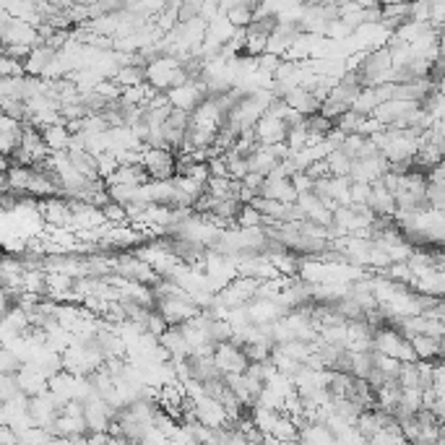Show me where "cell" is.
<instances>
[{"mask_svg":"<svg viewBox=\"0 0 445 445\" xmlns=\"http://www.w3.org/2000/svg\"><path fill=\"white\" fill-rule=\"evenodd\" d=\"M175 157L167 149H144L141 151V167L149 180H172L175 177Z\"/></svg>","mask_w":445,"mask_h":445,"instance_id":"1","label":"cell"},{"mask_svg":"<svg viewBox=\"0 0 445 445\" xmlns=\"http://www.w3.org/2000/svg\"><path fill=\"white\" fill-rule=\"evenodd\" d=\"M214 365L216 370L222 372V375H242L245 370H248V357L242 354L240 346H235L232 341H227V344H219V346H214Z\"/></svg>","mask_w":445,"mask_h":445,"instance_id":"2","label":"cell"},{"mask_svg":"<svg viewBox=\"0 0 445 445\" xmlns=\"http://www.w3.org/2000/svg\"><path fill=\"white\" fill-rule=\"evenodd\" d=\"M29 419H31V424L34 427H40V430H47L53 427V422L58 419V411H60V404L55 401V396L50 391L40 393V396H34V398H29ZM53 435V432H50Z\"/></svg>","mask_w":445,"mask_h":445,"instance_id":"3","label":"cell"},{"mask_svg":"<svg viewBox=\"0 0 445 445\" xmlns=\"http://www.w3.org/2000/svg\"><path fill=\"white\" fill-rule=\"evenodd\" d=\"M193 417H196L198 424H203V427H209V430H219V427H227V424H229L224 406L219 404L216 398H209V396L198 398L196 404H193Z\"/></svg>","mask_w":445,"mask_h":445,"instance_id":"4","label":"cell"},{"mask_svg":"<svg viewBox=\"0 0 445 445\" xmlns=\"http://www.w3.org/2000/svg\"><path fill=\"white\" fill-rule=\"evenodd\" d=\"M164 97H167V102H170L172 110H180V112H193L203 99H206V94H203V89L198 86V84H193V81H188V84H183V86H177V89H170V92H164Z\"/></svg>","mask_w":445,"mask_h":445,"instance_id":"5","label":"cell"},{"mask_svg":"<svg viewBox=\"0 0 445 445\" xmlns=\"http://www.w3.org/2000/svg\"><path fill=\"white\" fill-rule=\"evenodd\" d=\"M16 383H18L21 396L34 398V396H40V393L47 391V383H50V380L44 378L34 365H21L18 367V372H16Z\"/></svg>","mask_w":445,"mask_h":445,"instance_id":"6","label":"cell"},{"mask_svg":"<svg viewBox=\"0 0 445 445\" xmlns=\"http://www.w3.org/2000/svg\"><path fill=\"white\" fill-rule=\"evenodd\" d=\"M159 344H162V349L170 354L175 362H183V359L190 357V349H188V344H185L180 328H167V331L159 336Z\"/></svg>","mask_w":445,"mask_h":445,"instance_id":"7","label":"cell"},{"mask_svg":"<svg viewBox=\"0 0 445 445\" xmlns=\"http://www.w3.org/2000/svg\"><path fill=\"white\" fill-rule=\"evenodd\" d=\"M411 344V352L417 357V362H437L440 359V349H443V341L440 339H430V336H411L409 339Z\"/></svg>","mask_w":445,"mask_h":445,"instance_id":"8","label":"cell"},{"mask_svg":"<svg viewBox=\"0 0 445 445\" xmlns=\"http://www.w3.org/2000/svg\"><path fill=\"white\" fill-rule=\"evenodd\" d=\"M297 443L302 445H333V435L326 424L320 422H307L300 424V435H297Z\"/></svg>","mask_w":445,"mask_h":445,"instance_id":"9","label":"cell"},{"mask_svg":"<svg viewBox=\"0 0 445 445\" xmlns=\"http://www.w3.org/2000/svg\"><path fill=\"white\" fill-rule=\"evenodd\" d=\"M115 84L123 89H136V86H144L146 84V68L141 66H123L115 71Z\"/></svg>","mask_w":445,"mask_h":445,"instance_id":"10","label":"cell"},{"mask_svg":"<svg viewBox=\"0 0 445 445\" xmlns=\"http://www.w3.org/2000/svg\"><path fill=\"white\" fill-rule=\"evenodd\" d=\"M323 164H326V170L331 177H349V170H352V159L346 157L341 149L328 151L326 159H323Z\"/></svg>","mask_w":445,"mask_h":445,"instance_id":"11","label":"cell"},{"mask_svg":"<svg viewBox=\"0 0 445 445\" xmlns=\"http://www.w3.org/2000/svg\"><path fill=\"white\" fill-rule=\"evenodd\" d=\"M297 435H300L297 422H294V419H289V417H284V414H279L274 430H271V437H276L279 443H284V445H292V443H297Z\"/></svg>","mask_w":445,"mask_h":445,"instance_id":"12","label":"cell"},{"mask_svg":"<svg viewBox=\"0 0 445 445\" xmlns=\"http://www.w3.org/2000/svg\"><path fill=\"white\" fill-rule=\"evenodd\" d=\"M276 419H279V411H271V409H263V406H253V427L261 432V435H271L274 430Z\"/></svg>","mask_w":445,"mask_h":445,"instance_id":"13","label":"cell"},{"mask_svg":"<svg viewBox=\"0 0 445 445\" xmlns=\"http://www.w3.org/2000/svg\"><path fill=\"white\" fill-rule=\"evenodd\" d=\"M21 396L18 391V383H16V375H5L0 378V404H8V401H16Z\"/></svg>","mask_w":445,"mask_h":445,"instance_id":"14","label":"cell"},{"mask_svg":"<svg viewBox=\"0 0 445 445\" xmlns=\"http://www.w3.org/2000/svg\"><path fill=\"white\" fill-rule=\"evenodd\" d=\"M0 445H18V435L5 424H0Z\"/></svg>","mask_w":445,"mask_h":445,"instance_id":"15","label":"cell"}]
</instances>
